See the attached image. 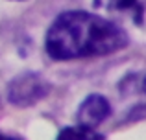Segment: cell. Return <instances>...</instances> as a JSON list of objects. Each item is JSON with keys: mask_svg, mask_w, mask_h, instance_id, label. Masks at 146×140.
Instances as JSON below:
<instances>
[{"mask_svg": "<svg viewBox=\"0 0 146 140\" xmlns=\"http://www.w3.org/2000/svg\"><path fill=\"white\" fill-rule=\"evenodd\" d=\"M143 90L146 92V78H144V83H143Z\"/></svg>", "mask_w": 146, "mask_h": 140, "instance_id": "cell-6", "label": "cell"}, {"mask_svg": "<svg viewBox=\"0 0 146 140\" xmlns=\"http://www.w3.org/2000/svg\"><path fill=\"white\" fill-rule=\"evenodd\" d=\"M57 138L63 140V138H80V140H98V138H104L100 133H94V129H85V127H65V129L59 131Z\"/></svg>", "mask_w": 146, "mask_h": 140, "instance_id": "cell-5", "label": "cell"}, {"mask_svg": "<svg viewBox=\"0 0 146 140\" xmlns=\"http://www.w3.org/2000/svg\"><path fill=\"white\" fill-rule=\"evenodd\" d=\"M94 6L98 9H106L111 13H128L133 15L139 22L144 11V2L143 0H94Z\"/></svg>", "mask_w": 146, "mask_h": 140, "instance_id": "cell-4", "label": "cell"}, {"mask_svg": "<svg viewBox=\"0 0 146 140\" xmlns=\"http://www.w3.org/2000/svg\"><path fill=\"white\" fill-rule=\"evenodd\" d=\"M129 44L124 28L89 11H65L50 24L44 48L54 61L102 57Z\"/></svg>", "mask_w": 146, "mask_h": 140, "instance_id": "cell-1", "label": "cell"}, {"mask_svg": "<svg viewBox=\"0 0 146 140\" xmlns=\"http://www.w3.org/2000/svg\"><path fill=\"white\" fill-rule=\"evenodd\" d=\"M109 114H111V105L107 98L102 94H89L80 103L78 112H76V122L80 127L96 129L102 122H106Z\"/></svg>", "mask_w": 146, "mask_h": 140, "instance_id": "cell-3", "label": "cell"}, {"mask_svg": "<svg viewBox=\"0 0 146 140\" xmlns=\"http://www.w3.org/2000/svg\"><path fill=\"white\" fill-rule=\"evenodd\" d=\"M52 85L37 72H21L7 85V100L17 107H32L48 96Z\"/></svg>", "mask_w": 146, "mask_h": 140, "instance_id": "cell-2", "label": "cell"}, {"mask_svg": "<svg viewBox=\"0 0 146 140\" xmlns=\"http://www.w3.org/2000/svg\"><path fill=\"white\" fill-rule=\"evenodd\" d=\"M17 2H21V0H17Z\"/></svg>", "mask_w": 146, "mask_h": 140, "instance_id": "cell-7", "label": "cell"}]
</instances>
